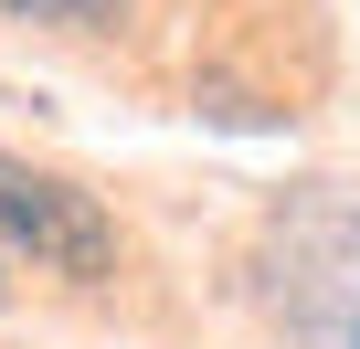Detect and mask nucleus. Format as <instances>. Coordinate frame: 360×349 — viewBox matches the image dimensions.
Wrapping results in <instances>:
<instances>
[{"label": "nucleus", "instance_id": "1", "mask_svg": "<svg viewBox=\"0 0 360 349\" xmlns=\"http://www.w3.org/2000/svg\"><path fill=\"white\" fill-rule=\"evenodd\" d=\"M265 296L307 349H360V191L297 202L265 244Z\"/></svg>", "mask_w": 360, "mask_h": 349}, {"label": "nucleus", "instance_id": "2", "mask_svg": "<svg viewBox=\"0 0 360 349\" xmlns=\"http://www.w3.org/2000/svg\"><path fill=\"white\" fill-rule=\"evenodd\" d=\"M0 254H32L43 275L106 286V275H117V223H106L75 180H53V169H32V159L0 148Z\"/></svg>", "mask_w": 360, "mask_h": 349}, {"label": "nucleus", "instance_id": "3", "mask_svg": "<svg viewBox=\"0 0 360 349\" xmlns=\"http://www.w3.org/2000/svg\"><path fill=\"white\" fill-rule=\"evenodd\" d=\"M11 22H53V32H85V22H117L127 0H0Z\"/></svg>", "mask_w": 360, "mask_h": 349}]
</instances>
